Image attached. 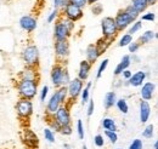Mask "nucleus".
Listing matches in <instances>:
<instances>
[{"label":"nucleus","mask_w":158,"mask_h":149,"mask_svg":"<svg viewBox=\"0 0 158 149\" xmlns=\"http://www.w3.org/2000/svg\"><path fill=\"white\" fill-rule=\"evenodd\" d=\"M50 79L52 85L57 89L60 86H67L68 83L71 81V75L67 68L63 66L62 62H57L52 66L51 72H50Z\"/></svg>","instance_id":"1"},{"label":"nucleus","mask_w":158,"mask_h":149,"mask_svg":"<svg viewBox=\"0 0 158 149\" xmlns=\"http://www.w3.org/2000/svg\"><path fill=\"white\" fill-rule=\"evenodd\" d=\"M38 84H39V81H37V80L20 79L16 85L20 98L33 101L35 98V96L38 95Z\"/></svg>","instance_id":"2"},{"label":"nucleus","mask_w":158,"mask_h":149,"mask_svg":"<svg viewBox=\"0 0 158 149\" xmlns=\"http://www.w3.org/2000/svg\"><path fill=\"white\" fill-rule=\"evenodd\" d=\"M39 49L37 45L31 44L27 45L22 51V59L26 66L29 67H38L39 66Z\"/></svg>","instance_id":"3"},{"label":"nucleus","mask_w":158,"mask_h":149,"mask_svg":"<svg viewBox=\"0 0 158 149\" xmlns=\"http://www.w3.org/2000/svg\"><path fill=\"white\" fill-rule=\"evenodd\" d=\"M101 33H102V38L110 39V40H113L114 37L118 34V29L116 27L113 17L111 16L103 17V19L101 21Z\"/></svg>","instance_id":"4"},{"label":"nucleus","mask_w":158,"mask_h":149,"mask_svg":"<svg viewBox=\"0 0 158 149\" xmlns=\"http://www.w3.org/2000/svg\"><path fill=\"white\" fill-rule=\"evenodd\" d=\"M16 112L20 119H24V120H28L34 112V106H33V102L29 101V99H22L20 98L16 103Z\"/></svg>","instance_id":"5"},{"label":"nucleus","mask_w":158,"mask_h":149,"mask_svg":"<svg viewBox=\"0 0 158 149\" xmlns=\"http://www.w3.org/2000/svg\"><path fill=\"white\" fill-rule=\"evenodd\" d=\"M62 10H63L64 18L69 19V21H72V22H74V23L78 22L79 19H81L83 16H84L83 9H80V7L73 5V4H71L69 1H68V4H67Z\"/></svg>","instance_id":"6"},{"label":"nucleus","mask_w":158,"mask_h":149,"mask_svg":"<svg viewBox=\"0 0 158 149\" xmlns=\"http://www.w3.org/2000/svg\"><path fill=\"white\" fill-rule=\"evenodd\" d=\"M54 49H55V55L57 57L59 62L67 59L68 56H69L71 46H69V41L68 40H55Z\"/></svg>","instance_id":"7"},{"label":"nucleus","mask_w":158,"mask_h":149,"mask_svg":"<svg viewBox=\"0 0 158 149\" xmlns=\"http://www.w3.org/2000/svg\"><path fill=\"white\" fill-rule=\"evenodd\" d=\"M66 87H67V93H68V97L71 98V101H76L80 96V92L84 87V81H81L78 78L71 79V81L68 83V85Z\"/></svg>","instance_id":"8"},{"label":"nucleus","mask_w":158,"mask_h":149,"mask_svg":"<svg viewBox=\"0 0 158 149\" xmlns=\"http://www.w3.org/2000/svg\"><path fill=\"white\" fill-rule=\"evenodd\" d=\"M54 119L59 123L61 126L64 125H71L72 124V118H71V112H69V107L63 104L61 106L59 109L56 111V113L52 115Z\"/></svg>","instance_id":"9"},{"label":"nucleus","mask_w":158,"mask_h":149,"mask_svg":"<svg viewBox=\"0 0 158 149\" xmlns=\"http://www.w3.org/2000/svg\"><path fill=\"white\" fill-rule=\"evenodd\" d=\"M135 21L131 18L124 10H119L114 17V23H116V27L118 29V33L119 32H123L124 29L129 28V26L131 23H134Z\"/></svg>","instance_id":"10"},{"label":"nucleus","mask_w":158,"mask_h":149,"mask_svg":"<svg viewBox=\"0 0 158 149\" xmlns=\"http://www.w3.org/2000/svg\"><path fill=\"white\" fill-rule=\"evenodd\" d=\"M19 24H20L21 29L27 32V33H33L37 27H38V22H37V18H34L33 16L31 15H24L22 16L19 21Z\"/></svg>","instance_id":"11"},{"label":"nucleus","mask_w":158,"mask_h":149,"mask_svg":"<svg viewBox=\"0 0 158 149\" xmlns=\"http://www.w3.org/2000/svg\"><path fill=\"white\" fill-rule=\"evenodd\" d=\"M140 96L142 101H151L155 96V91H156V85L152 81H145L141 86H140Z\"/></svg>","instance_id":"12"},{"label":"nucleus","mask_w":158,"mask_h":149,"mask_svg":"<svg viewBox=\"0 0 158 149\" xmlns=\"http://www.w3.org/2000/svg\"><path fill=\"white\" fill-rule=\"evenodd\" d=\"M23 142L31 149H37L39 146V137L33 130L24 129L23 130Z\"/></svg>","instance_id":"13"},{"label":"nucleus","mask_w":158,"mask_h":149,"mask_svg":"<svg viewBox=\"0 0 158 149\" xmlns=\"http://www.w3.org/2000/svg\"><path fill=\"white\" fill-rule=\"evenodd\" d=\"M72 35V33L67 29V27L57 19L55 22V27H54V38L55 40H68V38Z\"/></svg>","instance_id":"14"},{"label":"nucleus","mask_w":158,"mask_h":149,"mask_svg":"<svg viewBox=\"0 0 158 149\" xmlns=\"http://www.w3.org/2000/svg\"><path fill=\"white\" fill-rule=\"evenodd\" d=\"M139 116H140V121L141 124H146L150 120L151 116V106L148 102L146 101H140L139 103Z\"/></svg>","instance_id":"15"},{"label":"nucleus","mask_w":158,"mask_h":149,"mask_svg":"<svg viewBox=\"0 0 158 149\" xmlns=\"http://www.w3.org/2000/svg\"><path fill=\"white\" fill-rule=\"evenodd\" d=\"M19 76H20V79L37 80V81H39V72H38V67H29V66H26V67L20 72Z\"/></svg>","instance_id":"16"},{"label":"nucleus","mask_w":158,"mask_h":149,"mask_svg":"<svg viewBox=\"0 0 158 149\" xmlns=\"http://www.w3.org/2000/svg\"><path fill=\"white\" fill-rule=\"evenodd\" d=\"M146 78H147V73L143 72V70H138L135 73H133V75L130 76L128 81V85L133 86V87H140L145 81H146Z\"/></svg>","instance_id":"17"},{"label":"nucleus","mask_w":158,"mask_h":149,"mask_svg":"<svg viewBox=\"0 0 158 149\" xmlns=\"http://www.w3.org/2000/svg\"><path fill=\"white\" fill-rule=\"evenodd\" d=\"M91 67L93 64L90 62H88L86 59H83L80 63H79V68H78V79H80L81 81H85L91 72Z\"/></svg>","instance_id":"18"},{"label":"nucleus","mask_w":158,"mask_h":149,"mask_svg":"<svg viewBox=\"0 0 158 149\" xmlns=\"http://www.w3.org/2000/svg\"><path fill=\"white\" fill-rule=\"evenodd\" d=\"M85 55H86V61L93 64L99 59V57L101 56V52L99 51V49H98V46L95 44H90L86 47Z\"/></svg>","instance_id":"19"},{"label":"nucleus","mask_w":158,"mask_h":149,"mask_svg":"<svg viewBox=\"0 0 158 149\" xmlns=\"http://www.w3.org/2000/svg\"><path fill=\"white\" fill-rule=\"evenodd\" d=\"M60 107H61V103H60L59 99H57V96L55 93H52L50 96L48 103H46V114L48 115H54Z\"/></svg>","instance_id":"20"},{"label":"nucleus","mask_w":158,"mask_h":149,"mask_svg":"<svg viewBox=\"0 0 158 149\" xmlns=\"http://www.w3.org/2000/svg\"><path fill=\"white\" fill-rule=\"evenodd\" d=\"M130 64H131V61H130V55H124V56L122 57V59H120V62H119L118 64H117V67H116V69H114V76H118L120 75L125 69H129V67H130Z\"/></svg>","instance_id":"21"},{"label":"nucleus","mask_w":158,"mask_h":149,"mask_svg":"<svg viewBox=\"0 0 158 149\" xmlns=\"http://www.w3.org/2000/svg\"><path fill=\"white\" fill-rule=\"evenodd\" d=\"M117 99H118L117 98V93L114 91H108L103 97V107H105V109L108 111V109L113 108L116 106V101Z\"/></svg>","instance_id":"22"},{"label":"nucleus","mask_w":158,"mask_h":149,"mask_svg":"<svg viewBox=\"0 0 158 149\" xmlns=\"http://www.w3.org/2000/svg\"><path fill=\"white\" fill-rule=\"evenodd\" d=\"M156 38H157V34H156L155 30H146V32H143V33L140 35L138 42L140 44V45L150 44V42H152Z\"/></svg>","instance_id":"23"},{"label":"nucleus","mask_w":158,"mask_h":149,"mask_svg":"<svg viewBox=\"0 0 158 149\" xmlns=\"http://www.w3.org/2000/svg\"><path fill=\"white\" fill-rule=\"evenodd\" d=\"M101 126L103 127V130L105 131H114V132H117V124H116V121H114V119H112V118H103L102 120H101Z\"/></svg>","instance_id":"24"},{"label":"nucleus","mask_w":158,"mask_h":149,"mask_svg":"<svg viewBox=\"0 0 158 149\" xmlns=\"http://www.w3.org/2000/svg\"><path fill=\"white\" fill-rule=\"evenodd\" d=\"M54 93L57 96V99H59V102L61 103V106H63V104L67 103L68 93H67V87L66 86H60V87H57L56 91Z\"/></svg>","instance_id":"25"},{"label":"nucleus","mask_w":158,"mask_h":149,"mask_svg":"<svg viewBox=\"0 0 158 149\" xmlns=\"http://www.w3.org/2000/svg\"><path fill=\"white\" fill-rule=\"evenodd\" d=\"M139 14H142L147 10L148 7V4L146 2V0H131V4H130Z\"/></svg>","instance_id":"26"},{"label":"nucleus","mask_w":158,"mask_h":149,"mask_svg":"<svg viewBox=\"0 0 158 149\" xmlns=\"http://www.w3.org/2000/svg\"><path fill=\"white\" fill-rule=\"evenodd\" d=\"M111 41H112V40H110V39L101 38V39H99V40L95 42V45L98 46V49H99V51L101 52V55L106 52V50H107V49H108V46L111 45Z\"/></svg>","instance_id":"27"},{"label":"nucleus","mask_w":158,"mask_h":149,"mask_svg":"<svg viewBox=\"0 0 158 149\" xmlns=\"http://www.w3.org/2000/svg\"><path fill=\"white\" fill-rule=\"evenodd\" d=\"M116 107H117V109H118L119 112L123 113V114H128V112H129V104H128L125 98L117 99L116 101Z\"/></svg>","instance_id":"28"},{"label":"nucleus","mask_w":158,"mask_h":149,"mask_svg":"<svg viewBox=\"0 0 158 149\" xmlns=\"http://www.w3.org/2000/svg\"><path fill=\"white\" fill-rule=\"evenodd\" d=\"M142 29V22L141 21H135L134 23H131L129 26V30H128V34L130 35H134L135 33H138Z\"/></svg>","instance_id":"29"},{"label":"nucleus","mask_w":158,"mask_h":149,"mask_svg":"<svg viewBox=\"0 0 158 149\" xmlns=\"http://www.w3.org/2000/svg\"><path fill=\"white\" fill-rule=\"evenodd\" d=\"M49 116V120H48V125H49V129L52 131V132H60L61 129V125L54 119L52 115H48Z\"/></svg>","instance_id":"30"},{"label":"nucleus","mask_w":158,"mask_h":149,"mask_svg":"<svg viewBox=\"0 0 158 149\" xmlns=\"http://www.w3.org/2000/svg\"><path fill=\"white\" fill-rule=\"evenodd\" d=\"M133 41V35H130V34H123L120 39H119L118 41V46L119 47H125V46H128L130 42Z\"/></svg>","instance_id":"31"},{"label":"nucleus","mask_w":158,"mask_h":149,"mask_svg":"<svg viewBox=\"0 0 158 149\" xmlns=\"http://www.w3.org/2000/svg\"><path fill=\"white\" fill-rule=\"evenodd\" d=\"M153 135H155V126L152 124L146 125V127L142 131V137H145L147 139H151L153 137Z\"/></svg>","instance_id":"32"},{"label":"nucleus","mask_w":158,"mask_h":149,"mask_svg":"<svg viewBox=\"0 0 158 149\" xmlns=\"http://www.w3.org/2000/svg\"><path fill=\"white\" fill-rule=\"evenodd\" d=\"M108 63H110V59H108V58H105V59L100 63L99 68H98V73H96V78H98V79H100V78L102 76V74L105 73V70H106L107 67H108Z\"/></svg>","instance_id":"33"},{"label":"nucleus","mask_w":158,"mask_h":149,"mask_svg":"<svg viewBox=\"0 0 158 149\" xmlns=\"http://www.w3.org/2000/svg\"><path fill=\"white\" fill-rule=\"evenodd\" d=\"M80 98H81V104H86L90 99V87L85 86L83 87L81 92H80Z\"/></svg>","instance_id":"34"},{"label":"nucleus","mask_w":158,"mask_h":149,"mask_svg":"<svg viewBox=\"0 0 158 149\" xmlns=\"http://www.w3.org/2000/svg\"><path fill=\"white\" fill-rule=\"evenodd\" d=\"M43 133H44V138H45L46 142L55 143V132H52L49 127H46V129H44Z\"/></svg>","instance_id":"35"},{"label":"nucleus","mask_w":158,"mask_h":149,"mask_svg":"<svg viewBox=\"0 0 158 149\" xmlns=\"http://www.w3.org/2000/svg\"><path fill=\"white\" fill-rule=\"evenodd\" d=\"M105 137L112 143V144H116L118 142V135L117 132L114 131H105Z\"/></svg>","instance_id":"36"},{"label":"nucleus","mask_w":158,"mask_h":149,"mask_svg":"<svg viewBox=\"0 0 158 149\" xmlns=\"http://www.w3.org/2000/svg\"><path fill=\"white\" fill-rule=\"evenodd\" d=\"M124 11H125V12H127V14H128V15H129L131 18L134 19V21H136V19H138V17L140 16V14H139L138 11H136V10H135V9H134L131 5H128V6L124 9Z\"/></svg>","instance_id":"37"},{"label":"nucleus","mask_w":158,"mask_h":149,"mask_svg":"<svg viewBox=\"0 0 158 149\" xmlns=\"http://www.w3.org/2000/svg\"><path fill=\"white\" fill-rule=\"evenodd\" d=\"M77 133H78L79 139H84L85 131H84V125H83V121H81L80 119L77 121Z\"/></svg>","instance_id":"38"},{"label":"nucleus","mask_w":158,"mask_h":149,"mask_svg":"<svg viewBox=\"0 0 158 149\" xmlns=\"http://www.w3.org/2000/svg\"><path fill=\"white\" fill-rule=\"evenodd\" d=\"M60 21H61V22L67 27V29H68L71 33H72V32H73V29L76 28V23H74V22H72V21H69V19L64 18V17H61Z\"/></svg>","instance_id":"39"},{"label":"nucleus","mask_w":158,"mask_h":149,"mask_svg":"<svg viewBox=\"0 0 158 149\" xmlns=\"http://www.w3.org/2000/svg\"><path fill=\"white\" fill-rule=\"evenodd\" d=\"M91 12L95 15V16H99L103 12V6L100 4V2H96L94 5H91Z\"/></svg>","instance_id":"40"},{"label":"nucleus","mask_w":158,"mask_h":149,"mask_svg":"<svg viewBox=\"0 0 158 149\" xmlns=\"http://www.w3.org/2000/svg\"><path fill=\"white\" fill-rule=\"evenodd\" d=\"M155 19H156V14H155V12H151V11L145 12V14L141 16V22H142V21H146V22H153Z\"/></svg>","instance_id":"41"},{"label":"nucleus","mask_w":158,"mask_h":149,"mask_svg":"<svg viewBox=\"0 0 158 149\" xmlns=\"http://www.w3.org/2000/svg\"><path fill=\"white\" fill-rule=\"evenodd\" d=\"M128 149H143V143H142L141 139L135 138V139H133V142L129 144V148Z\"/></svg>","instance_id":"42"},{"label":"nucleus","mask_w":158,"mask_h":149,"mask_svg":"<svg viewBox=\"0 0 158 149\" xmlns=\"http://www.w3.org/2000/svg\"><path fill=\"white\" fill-rule=\"evenodd\" d=\"M94 144L98 147V148H102L105 146V137L102 135H96L94 137Z\"/></svg>","instance_id":"43"},{"label":"nucleus","mask_w":158,"mask_h":149,"mask_svg":"<svg viewBox=\"0 0 158 149\" xmlns=\"http://www.w3.org/2000/svg\"><path fill=\"white\" fill-rule=\"evenodd\" d=\"M60 15V10H56V9H54L50 14H49V16H48V23H52V22H56L57 21V17H59Z\"/></svg>","instance_id":"44"},{"label":"nucleus","mask_w":158,"mask_h":149,"mask_svg":"<svg viewBox=\"0 0 158 149\" xmlns=\"http://www.w3.org/2000/svg\"><path fill=\"white\" fill-rule=\"evenodd\" d=\"M140 46H141V45L139 44L138 41H131V42H130V44H129L127 47H128L129 52L133 55V54H136V52H138V50L140 49Z\"/></svg>","instance_id":"45"},{"label":"nucleus","mask_w":158,"mask_h":149,"mask_svg":"<svg viewBox=\"0 0 158 149\" xmlns=\"http://www.w3.org/2000/svg\"><path fill=\"white\" fill-rule=\"evenodd\" d=\"M48 93H49V86H48V85H44V86L41 87V90H40V93H39L40 102H45V101H46Z\"/></svg>","instance_id":"46"},{"label":"nucleus","mask_w":158,"mask_h":149,"mask_svg":"<svg viewBox=\"0 0 158 149\" xmlns=\"http://www.w3.org/2000/svg\"><path fill=\"white\" fill-rule=\"evenodd\" d=\"M72 132H73V130H72L71 125H64V126H61V129H60V133L63 136H71Z\"/></svg>","instance_id":"47"},{"label":"nucleus","mask_w":158,"mask_h":149,"mask_svg":"<svg viewBox=\"0 0 158 149\" xmlns=\"http://www.w3.org/2000/svg\"><path fill=\"white\" fill-rule=\"evenodd\" d=\"M95 111V103H94V99H89L88 102V108H86V115L90 118Z\"/></svg>","instance_id":"48"},{"label":"nucleus","mask_w":158,"mask_h":149,"mask_svg":"<svg viewBox=\"0 0 158 149\" xmlns=\"http://www.w3.org/2000/svg\"><path fill=\"white\" fill-rule=\"evenodd\" d=\"M68 4V0H54V9L61 10Z\"/></svg>","instance_id":"49"},{"label":"nucleus","mask_w":158,"mask_h":149,"mask_svg":"<svg viewBox=\"0 0 158 149\" xmlns=\"http://www.w3.org/2000/svg\"><path fill=\"white\" fill-rule=\"evenodd\" d=\"M71 4H73V5H76V6H78L80 9H84L86 5H88V1L86 0H68Z\"/></svg>","instance_id":"50"},{"label":"nucleus","mask_w":158,"mask_h":149,"mask_svg":"<svg viewBox=\"0 0 158 149\" xmlns=\"http://www.w3.org/2000/svg\"><path fill=\"white\" fill-rule=\"evenodd\" d=\"M122 76H123V79H125V80H129L130 79V76L133 75V72L131 70H129V69H125L123 73H122Z\"/></svg>","instance_id":"51"},{"label":"nucleus","mask_w":158,"mask_h":149,"mask_svg":"<svg viewBox=\"0 0 158 149\" xmlns=\"http://www.w3.org/2000/svg\"><path fill=\"white\" fill-rule=\"evenodd\" d=\"M130 61H131V63L134 62V63H139L140 61H141V58L139 56H136V54H133L131 56H130Z\"/></svg>","instance_id":"52"},{"label":"nucleus","mask_w":158,"mask_h":149,"mask_svg":"<svg viewBox=\"0 0 158 149\" xmlns=\"http://www.w3.org/2000/svg\"><path fill=\"white\" fill-rule=\"evenodd\" d=\"M146 2L148 4V6H152V5H155L157 2V0H146Z\"/></svg>","instance_id":"53"},{"label":"nucleus","mask_w":158,"mask_h":149,"mask_svg":"<svg viewBox=\"0 0 158 149\" xmlns=\"http://www.w3.org/2000/svg\"><path fill=\"white\" fill-rule=\"evenodd\" d=\"M88 1V5H94L96 2H99V0H86Z\"/></svg>","instance_id":"54"},{"label":"nucleus","mask_w":158,"mask_h":149,"mask_svg":"<svg viewBox=\"0 0 158 149\" xmlns=\"http://www.w3.org/2000/svg\"><path fill=\"white\" fill-rule=\"evenodd\" d=\"M153 149H158V141H155V143H153Z\"/></svg>","instance_id":"55"},{"label":"nucleus","mask_w":158,"mask_h":149,"mask_svg":"<svg viewBox=\"0 0 158 149\" xmlns=\"http://www.w3.org/2000/svg\"><path fill=\"white\" fill-rule=\"evenodd\" d=\"M86 86L91 89V86H93V83H91V81H88V83H86Z\"/></svg>","instance_id":"56"},{"label":"nucleus","mask_w":158,"mask_h":149,"mask_svg":"<svg viewBox=\"0 0 158 149\" xmlns=\"http://www.w3.org/2000/svg\"><path fill=\"white\" fill-rule=\"evenodd\" d=\"M64 148H66V149H72V147H71L69 144H64Z\"/></svg>","instance_id":"57"},{"label":"nucleus","mask_w":158,"mask_h":149,"mask_svg":"<svg viewBox=\"0 0 158 149\" xmlns=\"http://www.w3.org/2000/svg\"><path fill=\"white\" fill-rule=\"evenodd\" d=\"M83 149H88V148H86V146H83Z\"/></svg>","instance_id":"58"},{"label":"nucleus","mask_w":158,"mask_h":149,"mask_svg":"<svg viewBox=\"0 0 158 149\" xmlns=\"http://www.w3.org/2000/svg\"><path fill=\"white\" fill-rule=\"evenodd\" d=\"M116 149H123V148H116Z\"/></svg>","instance_id":"59"}]
</instances>
